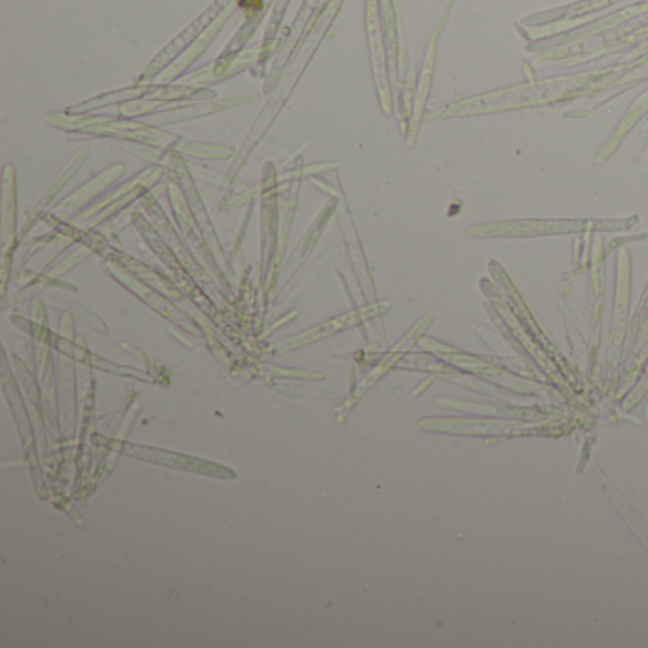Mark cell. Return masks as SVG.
<instances>
[{
  "instance_id": "obj_10",
  "label": "cell",
  "mask_w": 648,
  "mask_h": 648,
  "mask_svg": "<svg viewBox=\"0 0 648 648\" xmlns=\"http://www.w3.org/2000/svg\"><path fill=\"white\" fill-rule=\"evenodd\" d=\"M177 153L183 154V156H191V158H198V160H227V158L234 160L238 151L232 149V147H227V145L198 143V141H191V139H183Z\"/></svg>"
},
{
  "instance_id": "obj_12",
  "label": "cell",
  "mask_w": 648,
  "mask_h": 648,
  "mask_svg": "<svg viewBox=\"0 0 648 648\" xmlns=\"http://www.w3.org/2000/svg\"><path fill=\"white\" fill-rule=\"evenodd\" d=\"M645 388H648V373L645 375V381H643V384H641V388L635 392V401L633 403H637V400H641V396H643V392H645Z\"/></svg>"
},
{
  "instance_id": "obj_5",
  "label": "cell",
  "mask_w": 648,
  "mask_h": 648,
  "mask_svg": "<svg viewBox=\"0 0 648 648\" xmlns=\"http://www.w3.org/2000/svg\"><path fill=\"white\" fill-rule=\"evenodd\" d=\"M149 92V84H137V86H130L124 90H115L109 94H99V96L86 99L77 105H69L65 109V115H86V113H96L99 109L105 107H118L126 101H134V99H143Z\"/></svg>"
},
{
  "instance_id": "obj_6",
  "label": "cell",
  "mask_w": 648,
  "mask_h": 648,
  "mask_svg": "<svg viewBox=\"0 0 648 648\" xmlns=\"http://www.w3.org/2000/svg\"><path fill=\"white\" fill-rule=\"evenodd\" d=\"M88 154H90V147H82L80 151H78L67 164H65V168L61 170V172L58 173V177L52 181V185L46 189V192L42 194V198H40L39 202H37V206L33 208V211H29V221H33L37 215H39L40 211L44 210L56 196H58V192L69 183V179L75 175V173L80 170V166L86 162V158H88ZM29 221H27V225H29Z\"/></svg>"
},
{
  "instance_id": "obj_9",
  "label": "cell",
  "mask_w": 648,
  "mask_h": 648,
  "mask_svg": "<svg viewBox=\"0 0 648 648\" xmlns=\"http://www.w3.org/2000/svg\"><path fill=\"white\" fill-rule=\"evenodd\" d=\"M358 312H352V314H344L341 318L337 320H331L327 324L322 325V327H316V329H310L306 331L303 335L291 339V341H286V343L280 344L278 348H295V346H301V344L312 343L316 339H322V337H327L335 331H341L344 327H350V325L358 324Z\"/></svg>"
},
{
  "instance_id": "obj_8",
  "label": "cell",
  "mask_w": 648,
  "mask_h": 648,
  "mask_svg": "<svg viewBox=\"0 0 648 648\" xmlns=\"http://www.w3.org/2000/svg\"><path fill=\"white\" fill-rule=\"evenodd\" d=\"M648 109V94H645V96L641 97V99H637L635 101V105L631 107L628 111V115L624 116L622 118V122H620V126L616 128V132L612 134V137H610L609 141H607V145L603 147V151H599V160L597 162H605L607 158H609L610 154L614 153L618 147H620V143L626 139V135L629 134V130L641 120V116H643V113L647 111Z\"/></svg>"
},
{
  "instance_id": "obj_7",
  "label": "cell",
  "mask_w": 648,
  "mask_h": 648,
  "mask_svg": "<svg viewBox=\"0 0 648 648\" xmlns=\"http://www.w3.org/2000/svg\"><path fill=\"white\" fill-rule=\"evenodd\" d=\"M595 476H597V479H599V483L603 485V489L607 491V495H609L610 502H612V506L620 512V515L624 517V521L628 523L629 527L633 529V533L637 534L645 544L648 546V525L647 523H643V519L637 515V512L629 506L628 502H626V498L624 496L620 495L618 491H616V487L610 483L609 479L605 477V474L599 470V468H595V472H593Z\"/></svg>"
},
{
  "instance_id": "obj_11",
  "label": "cell",
  "mask_w": 648,
  "mask_h": 648,
  "mask_svg": "<svg viewBox=\"0 0 648 648\" xmlns=\"http://www.w3.org/2000/svg\"><path fill=\"white\" fill-rule=\"evenodd\" d=\"M2 227L4 236L12 234V227L16 225V170L12 164L4 168V191H2Z\"/></svg>"
},
{
  "instance_id": "obj_4",
  "label": "cell",
  "mask_w": 648,
  "mask_h": 648,
  "mask_svg": "<svg viewBox=\"0 0 648 648\" xmlns=\"http://www.w3.org/2000/svg\"><path fill=\"white\" fill-rule=\"evenodd\" d=\"M164 179V166H151V168H147V170H143V172L139 173V175H135V177H132L130 181H126L124 185H120V187H116V189H113V191L109 192V194H105L99 202H97L96 206L94 208H88L86 211H82V217L80 219H88V217H92V215H97V213H101V211H107L113 204H116L118 200H122V198H126L128 194H132V192L137 191V189H151V187H154L156 183H160Z\"/></svg>"
},
{
  "instance_id": "obj_1",
  "label": "cell",
  "mask_w": 648,
  "mask_h": 648,
  "mask_svg": "<svg viewBox=\"0 0 648 648\" xmlns=\"http://www.w3.org/2000/svg\"><path fill=\"white\" fill-rule=\"evenodd\" d=\"M234 4V0H215L211 4L210 8L198 18V20L192 21L191 25L179 33L175 39L156 56V58L147 65V69L141 73V77L137 78V84H145L153 78L160 77L164 73L166 67L172 65L173 59L177 58L183 50H187V46L194 42L196 37H200V33H204L208 27H210L213 21L221 20L219 16L223 12H227L230 6Z\"/></svg>"
},
{
  "instance_id": "obj_3",
  "label": "cell",
  "mask_w": 648,
  "mask_h": 648,
  "mask_svg": "<svg viewBox=\"0 0 648 648\" xmlns=\"http://www.w3.org/2000/svg\"><path fill=\"white\" fill-rule=\"evenodd\" d=\"M122 175H124V164H113V166H109L107 170H103L99 175H96L94 179H90L88 183H84L78 191L73 192L71 196H67L59 204L58 208L52 211L54 217L67 219L75 211L82 210L90 200L97 198L101 192L107 191Z\"/></svg>"
},
{
  "instance_id": "obj_2",
  "label": "cell",
  "mask_w": 648,
  "mask_h": 648,
  "mask_svg": "<svg viewBox=\"0 0 648 648\" xmlns=\"http://www.w3.org/2000/svg\"><path fill=\"white\" fill-rule=\"evenodd\" d=\"M255 97H227V99H210V101H194V103H183V105H168L166 109L154 113V115L145 116L147 124L153 126H170V124H181V122H191V120H200L206 116L217 115L229 109H236L240 105L251 103Z\"/></svg>"
}]
</instances>
